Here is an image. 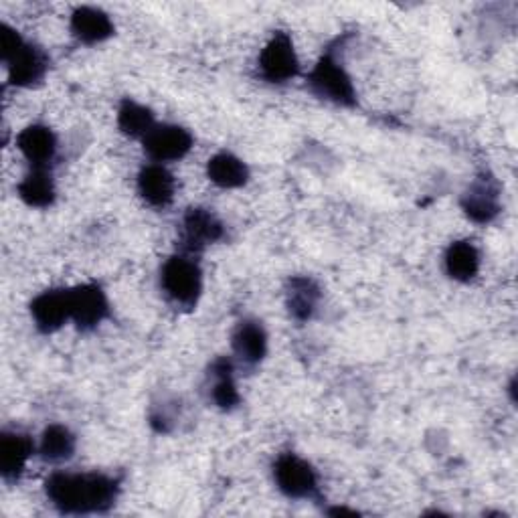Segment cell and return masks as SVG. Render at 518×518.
<instances>
[{
	"label": "cell",
	"mask_w": 518,
	"mask_h": 518,
	"mask_svg": "<svg viewBox=\"0 0 518 518\" xmlns=\"http://www.w3.org/2000/svg\"><path fill=\"white\" fill-rule=\"evenodd\" d=\"M310 88L320 96L340 106H355V88L349 73L332 57H322L310 73Z\"/></svg>",
	"instance_id": "cell-3"
},
{
	"label": "cell",
	"mask_w": 518,
	"mask_h": 518,
	"mask_svg": "<svg viewBox=\"0 0 518 518\" xmlns=\"http://www.w3.org/2000/svg\"><path fill=\"white\" fill-rule=\"evenodd\" d=\"M33 318L41 332H55L71 320L69 290H49L35 298L31 306Z\"/></svg>",
	"instance_id": "cell-8"
},
{
	"label": "cell",
	"mask_w": 518,
	"mask_h": 518,
	"mask_svg": "<svg viewBox=\"0 0 518 518\" xmlns=\"http://www.w3.org/2000/svg\"><path fill=\"white\" fill-rule=\"evenodd\" d=\"M278 488L290 498H314L318 492L316 472L308 462L294 454H284L274 466Z\"/></svg>",
	"instance_id": "cell-4"
},
{
	"label": "cell",
	"mask_w": 518,
	"mask_h": 518,
	"mask_svg": "<svg viewBox=\"0 0 518 518\" xmlns=\"http://www.w3.org/2000/svg\"><path fill=\"white\" fill-rule=\"evenodd\" d=\"M193 146V138L179 126H154L144 136V148L150 158L158 162L181 160Z\"/></svg>",
	"instance_id": "cell-7"
},
{
	"label": "cell",
	"mask_w": 518,
	"mask_h": 518,
	"mask_svg": "<svg viewBox=\"0 0 518 518\" xmlns=\"http://www.w3.org/2000/svg\"><path fill=\"white\" fill-rule=\"evenodd\" d=\"M21 199L31 207H49L55 199V187L45 168H33L19 185Z\"/></svg>",
	"instance_id": "cell-20"
},
{
	"label": "cell",
	"mask_w": 518,
	"mask_h": 518,
	"mask_svg": "<svg viewBox=\"0 0 518 518\" xmlns=\"http://www.w3.org/2000/svg\"><path fill=\"white\" fill-rule=\"evenodd\" d=\"M138 191L152 207H168L175 199V179L160 164H150L140 170Z\"/></svg>",
	"instance_id": "cell-9"
},
{
	"label": "cell",
	"mask_w": 518,
	"mask_h": 518,
	"mask_svg": "<svg viewBox=\"0 0 518 518\" xmlns=\"http://www.w3.org/2000/svg\"><path fill=\"white\" fill-rule=\"evenodd\" d=\"M118 124H120V130L124 134L134 136V138L136 136L144 138L156 126L154 124V114L148 108H144V106H140L136 102H130V100H126L122 104L120 114H118Z\"/></svg>",
	"instance_id": "cell-22"
},
{
	"label": "cell",
	"mask_w": 518,
	"mask_h": 518,
	"mask_svg": "<svg viewBox=\"0 0 518 518\" xmlns=\"http://www.w3.org/2000/svg\"><path fill=\"white\" fill-rule=\"evenodd\" d=\"M185 243L191 251H199L223 237V225L205 209H191L185 215Z\"/></svg>",
	"instance_id": "cell-14"
},
{
	"label": "cell",
	"mask_w": 518,
	"mask_h": 518,
	"mask_svg": "<svg viewBox=\"0 0 518 518\" xmlns=\"http://www.w3.org/2000/svg\"><path fill=\"white\" fill-rule=\"evenodd\" d=\"M47 496L65 514L104 512L114 504L118 484L104 474L59 472L47 480Z\"/></svg>",
	"instance_id": "cell-1"
},
{
	"label": "cell",
	"mask_w": 518,
	"mask_h": 518,
	"mask_svg": "<svg viewBox=\"0 0 518 518\" xmlns=\"http://www.w3.org/2000/svg\"><path fill=\"white\" fill-rule=\"evenodd\" d=\"M259 69L262 75L272 83H284L298 75V57L294 51V43L286 33H276L272 41L266 45L259 57Z\"/></svg>",
	"instance_id": "cell-5"
},
{
	"label": "cell",
	"mask_w": 518,
	"mask_h": 518,
	"mask_svg": "<svg viewBox=\"0 0 518 518\" xmlns=\"http://www.w3.org/2000/svg\"><path fill=\"white\" fill-rule=\"evenodd\" d=\"M71 320L83 328H96L108 316V298L96 284H83L69 290Z\"/></svg>",
	"instance_id": "cell-6"
},
{
	"label": "cell",
	"mask_w": 518,
	"mask_h": 518,
	"mask_svg": "<svg viewBox=\"0 0 518 518\" xmlns=\"http://www.w3.org/2000/svg\"><path fill=\"white\" fill-rule=\"evenodd\" d=\"M19 150L25 154V158L33 164V168H45L49 160H53L57 142L49 128L45 126H29L19 134Z\"/></svg>",
	"instance_id": "cell-16"
},
{
	"label": "cell",
	"mask_w": 518,
	"mask_h": 518,
	"mask_svg": "<svg viewBox=\"0 0 518 518\" xmlns=\"http://www.w3.org/2000/svg\"><path fill=\"white\" fill-rule=\"evenodd\" d=\"M207 172H209V179L221 189L243 187L249 179L247 166L237 156H233L229 152H221V154L213 156L209 160Z\"/></svg>",
	"instance_id": "cell-17"
},
{
	"label": "cell",
	"mask_w": 518,
	"mask_h": 518,
	"mask_svg": "<svg viewBox=\"0 0 518 518\" xmlns=\"http://www.w3.org/2000/svg\"><path fill=\"white\" fill-rule=\"evenodd\" d=\"M233 351L241 361L249 365L262 361L268 351V336L262 324L251 320L241 322L233 334Z\"/></svg>",
	"instance_id": "cell-15"
},
{
	"label": "cell",
	"mask_w": 518,
	"mask_h": 518,
	"mask_svg": "<svg viewBox=\"0 0 518 518\" xmlns=\"http://www.w3.org/2000/svg\"><path fill=\"white\" fill-rule=\"evenodd\" d=\"M7 67H9L11 83L21 85V88H27V85H33L43 79V75L47 71V59H45L43 51L25 43L17 51V55H13L7 61Z\"/></svg>",
	"instance_id": "cell-12"
},
{
	"label": "cell",
	"mask_w": 518,
	"mask_h": 518,
	"mask_svg": "<svg viewBox=\"0 0 518 518\" xmlns=\"http://www.w3.org/2000/svg\"><path fill=\"white\" fill-rule=\"evenodd\" d=\"M162 288L172 302L187 308L195 306L203 288L199 266L183 255L170 257L162 268Z\"/></svg>",
	"instance_id": "cell-2"
},
{
	"label": "cell",
	"mask_w": 518,
	"mask_h": 518,
	"mask_svg": "<svg viewBox=\"0 0 518 518\" xmlns=\"http://www.w3.org/2000/svg\"><path fill=\"white\" fill-rule=\"evenodd\" d=\"M446 270L458 282H470L480 270L478 249L470 241H456L446 253Z\"/></svg>",
	"instance_id": "cell-18"
},
{
	"label": "cell",
	"mask_w": 518,
	"mask_h": 518,
	"mask_svg": "<svg viewBox=\"0 0 518 518\" xmlns=\"http://www.w3.org/2000/svg\"><path fill=\"white\" fill-rule=\"evenodd\" d=\"M462 205H464L466 215L472 221H476V223H490L498 215V211H500L496 185L490 179L476 181L470 187V191L466 193Z\"/></svg>",
	"instance_id": "cell-13"
},
{
	"label": "cell",
	"mask_w": 518,
	"mask_h": 518,
	"mask_svg": "<svg viewBox=\"0 0 518 518\" xmlns=\"http://www.w3.org/2000/svg\"><path fill=\"white\" fill-rule=\"evenodd\" d=\"M71 31L81 43H102L114 35V25L110 17L92 7H81L71 17Z\"/></svg>",
	"instance_id": "cell-11"
},
{
	"label": "cell",
	"mask_w": 518,
	"mask_h": 518,
	"mask_svg": "<svg viewBox=\"0 0 518 518\" xmlns=\"http://www.w3.org/2000/svg\"><path fill=\"white\" fill-rule=\"evenodd\" d=\"M213 377H215V385H213V401L221 407V409H231L239 403V393L235 389L233 383V367L229 361L219 359L213 365Z\"/></svg>",
	"instance_id": "cell-23"
},
{
	"label": "cell",
	"mask_w": 518,
	"mask_h": 518,
	"mask_svg": "<svg viewBox=\"0 0 518 518\" xmlns=\"http://www.w3.org/2000/svg\"><path fill=\"white\" fill-rule=\"evenodd\" d=\"M33 454V442L17 434V431H5L0 438V472L5 480H15L23 474L29 458Z\"/></svg>",
	"instance_id": "cell-10"
},
{
	"label": "cell",
	"mask_w": 518,
	"mask_h": 518,
	"mask_svg": "<svg viewBox=\"0 0 518 518\" xmlns=\"http://www.w3.org/2000/svg\"><path fill=\"white\" fill-rule=\"evenodd\" d=\"M320 300V288L310 278H294L288 290V308L294 318L308 320Z\"/></svg>",
	"instance_id": "cell-19"
},
{
	"label": "cell",
	"mask_w": 518,
	"mask_h": 518,
	"mask_svg": "<svg viewBox=\"0 0 518 518\" xmlns=\"http://www.w3.org/2000/svg\"><path fill=\"white\" fill-rule=\"evenodd\" d=\"M23 45H25L23 37L15 29L3 25V33H0V53H3V61L7 63L13 55H17V51Z\"/></svg>",
	"instance_id": "cell-24"
},
{
	"label": "cell",
	"mask_w": 518,
	"mask_h": 518,
	"mask_svg": "<svg viewBox=\"0 0 518 518\" xmlns=\"http://www.w3.org/2000/svg\"><path fill=\"white\" fill-rule=\"evenodd\" d=\"M75 452V438L63 425H49L41 438V456L49 462H61Z\"/></svg>",
	"instance_id": "cell-21"
}]
</instances>
